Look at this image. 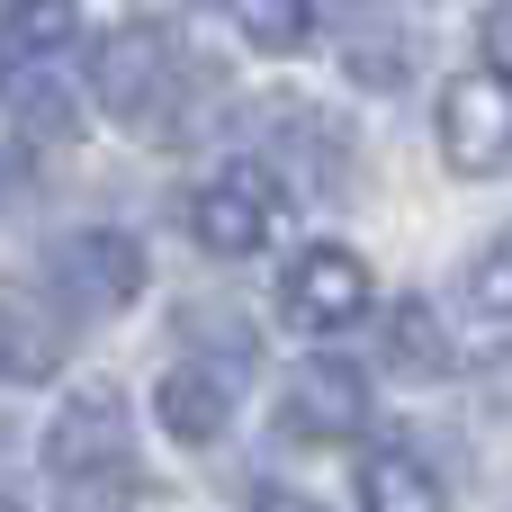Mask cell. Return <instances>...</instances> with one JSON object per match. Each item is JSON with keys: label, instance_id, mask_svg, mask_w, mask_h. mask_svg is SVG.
<instances>
[{"label": "cell", "instance_id": "ac0fdd59", "mask_svg": "<svg viewBox=\"0 0 512 512\" xmlns=\"http://www.w3.org/2000/svg\"><path fill=\"white\" fill-rule=\"evenodd\" d=\"M0 512H18V504H0Z\"/></svg>", "mask_w": 512, "mask_h": 512}, {"label": "cell", "instance_id": "30bf717a", "mask_svg": "<svg viewBox=\"0 0 512 512\" xmlns=\"http://www.w3.org/2000/svg\"><path fill=\"white\" fill-rule=\"evenodd\" d=\"M81 36V9L72 0H0V45H9V63H45V54H63Z\"/></svg>", "mask_w": 512, "mask_h": 512}, {"label": "cell", "instance_id": "7a4b0ae2", "mask_svg": "<svg viewBox=\"0 0 512 512\" xmlns=\"http://www.w3.org/2000/svg\"><path fill=\"white\" fill-rule=\"evenodd\" d=\"M288 225V189L261 171V162H225L198 198H189V234L216 252V261H243V252H270Z\"/></svg>", "mask_w": 512, "mask_h": 512}, {"label": "cell", "instance_id": "5b68a950", "mask_svg": "<svg viewBox=\"0 0 512 512\" xmlns=\"http://www.w3.org/2000/svg\"><path fill=\"white\" fill-rule=\"evenodd\" d=\"M441 153L450 171H512V81H450L441 90Z\"/></svg>", "mask_w": 512, "mask_h": 512}, {"label": "cell", "instance_id": "5bb4252c", "mask_svg": "<svg viewBox=\"0 0 512 512\" xmlns=\"http://www.w3.org/2000/svg\"><path fill=\"white\" fill-rule=\"evenodd\" d=\"M468 288H477V306H486V315H512V225L486 243V261H477V279H468Z\"/></svg>", "mask_w": 512, "mask_h": 512}, {"label": "cell", "instance_id": "6da1fadb", "mask_svg": "<svg viewBox=\"0 0 512 512\" xmlns=\"http://www.w3.org/2000/svg\"><path fill=\"white\" fill-rule=\"evenodd\" d=\"M207 81H216V72L189 63V45H180L171 27H153V18L117 27V36L90 54L99 108H108L117 126H135V135H180V126H189V90H207Z\"/></svg>", "mask_w": 512, "mask_h": 512}, {"label": "cell", "instance_id": "4fadbf2b", "mask_svg": "<svg viewBox=\"0 0 512 512\" xmlns=\"http://www.w3.org/2000/svg\"><path fill=\"white\" fill-rule=\"evenodd\" d=\"M387 360H396L405 378H441V369H450V342H441L432 306H396V315H387Z\"/></svg>", "mask_w": 512, "mask_h": 512}, {"label": "cell", "instance_id": "9c48e42d", "mask_svg": "<svg viewBox=\"0 0 512 512\" xmlns=\"http://www.w3.org/2000/svg\"><path fill=\"white\" fill-rule=\"evenodd\" d=\"M225 423H234V396H225L216 369H171V378H162V432H171V441L207 450Z\"/></svg>", "mask_w": 512, "mask_h": 512}, {"label": "cell", "instance_id": "e0dca14e", "mask_svg": "<svg viewBox=\"0 0 512 512\" xmlns=\"http://www.w3.org/2000/svg\"><path fill=\"white\" fill-rule=\"evenodd\" d=\"M9 72H18V63H9V45H0V81H9Z\"/></svg>", "mask_w": 512, "mask_h": 512}, {"label": "cell", "instance_id": "8992f818", "mask_svg": "<svg viewBox=\"0 0 512 512\" xmlns=\"http://www.w3.org/2000/svg\"><path fill=\"white\" fill-rule=\"evenodd\" d=\"M135 288H144V252H135L126 234H72V243L54 252V297H63L72 315H117Z\"/></svg>", "mask_w": 512, "mask_h": 512}, {"label": "cell", "instance_id": "52a82bcc", "mask_svg": "<svg viewBox=\"0 0 512 512\" xmlns=\"http://www.w3.org/2000/svg\"><path fill=\"white\" fill-rule=\"evenodd\" d=\"M279 423H288L297 441H351V432L369 423V387H360V369H342V360H306V369L288 378V396H279Z\"/></svg>", "mask_w": 512, "mask_h": 512}, {"label": "cell", "instance_id": "8fae6325", "mask_svg": "<svg viewBox=\"0 0 512 512\" xmlns=\"http://www.w3.org/2000/svg\"><path fill=\"white\" fill-rule=\"evenodd\" d=\"M360 512H441V477H432L423 459L387 450V459H369V477H360Z\"/></svg>", "mask_w": 512, "mask_h": 512}, {"label": "cell", "instance_id": "277c9868", "mask_svg": "<svg viewBox=\"0 0 512 512\" xmlns=\"http://www.w3.org/2000/svg\"><path fill=\"white\" fill-rule=\"evenodd\" d=\"M279 315H288L297 333H342V324H360V315H369V261L342 252V243L297 252L288 279H279Z\"/></svg>", "mask_w": 512, "mask_h": 512}, {"label": "cell", "instance_id": "9a60e30c", "mask_svg": "<svg viewBox=\"0 0 512 512\" xmlns=\"http://www.w3.org/2000/svg\"><path fill=\"white\" fill-rule=\"evenodd\" d=\"M486 72H495V81H512V9H495V18H486Z\"/></svg>", "mask_w": 512, "mask_h": 512}, {"label": "cell", "instance_id": "7c38bea8", "mask_svg": "<svg viewBox=\"0 0 512 512\" xmlns=\"http://www.w3.org/2000/svg\"><path fill=\"white\" fill-rule=\"evenodd\" d=\"M234 9V27L261 45V54H297L306 36H315V0H225Z\"/></svg>", "mask_w": 512, "mask_h": 512}, {"label": "cell", "instance_id": "2e32d148", "mask_svg": "<svg viewBox=\"0 0 512 512\" xmlns=\"http://www.w3.org/2000/svg\"><path fill=\"white\" fill-rule=\"evenodd\" d=\"M252 512H315V504H297V495H261Z\"/></svg>", "mask_w": 512, "mask_h": 512}, {"label": "cell", "instance_id": "3957f363", "mask_svg": "<svg viewBox=\"0 0 512 512\" xmlns=\"http://www.w3.org/2000/svg\"><path fill=\"white\" fill-rule=\"evenodd\" d=\"M45 468H54L63 486H126V477H135V432H126V405H117L108 387L72 396V405L54 414V432H45Z\"/></svg>", "mask_w": 512, "mask_h": 512}, {"label": "cell", "instance_id": "ba28073f", "mask_svg": "<svg viewBox=\"0 0 512 512\" xmlns=\"http://www.w3.org/2000/svg\"><path fill=\"white\" fill-rule=\"evenodd\" d=\"M63 351H72V315L45 306L36 288H0V378L36 387V378L63 369Z\"/></svg>", "mask_w": 512, "mask_h": 512}]
</instances>
